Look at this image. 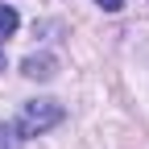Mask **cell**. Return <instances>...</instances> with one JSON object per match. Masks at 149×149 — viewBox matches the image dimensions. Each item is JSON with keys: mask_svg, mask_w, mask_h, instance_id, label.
Here are the masks:
<instances>
[{"mask_svg": "<svg viewBox=\"0 0 149 149\" xmlns=\"http://www.w3.org/2000/svg\"><path fill=\"white\" fill-rule=\"evenodd\" d=\"M62 104L58 100H29L25 108H21V116H17V133L21 137H42L46 128H54V124H62Z\"/></svg>", "mask_w": 149, "mask_h": 149, "instance_id": "obj_1", "label": "cell"}, {"mask_svg": "<svg viewBox=\"0 0 149 149\" xmlns=\"http://www.w3.org/2000/svg\"><path fill=\"white\" fill-rule=\"evenodd\" d=\"M21 70L29 74V79H54L58 62H54V54H33V58H25V62H21Z\"/></svg>", "mask_w": 149, "mask_h": 149, "instance_id": "obj_2", "label": "cell"}, {"mask_svg": "<svg viewBox=\"0 0 149 149\" xmlns=\"http://www.w3.org/2000/svg\"><path fill=\"white\" fill-rule=\"evenodd\" d=\"M17 25H21L17 8H13V4H0V42H4V37H13V33H17Z\"/></svg>", "mask_w": 149, "mask_h": 149, "instance_id": "obj_3", "label": "cell"}, {"mask_svg": "<svg viewBox=\"0 0 149 149\" xmlns=\"http://www.w3.org/2000/svg\"><path fill=\"white\" fill-rule=\"evenodd\" d=\"M21 133H17V124H4L0 120V149H21Z\"/></svg>", "mask_w": 149, "mask_h": 149, "instance_id": "obj_4", "label": "cell"}, {"mask_svg": "<svg viewBox=\"0 0 149 149\" xmlns=\"http://www.w3.org/2000/svg\"><path fill=\"white\" fill-rule=\"evenodd\" d=\"M95 4H100L104 13H120V8H124V0H95Z\"/></svg>", "mask_w": 149, "mask_h": 149, "instance_id": "obj_5", "label": "cell"}, {"mask_svg": "<svg viewBox=\"0 0 149 149\" xmlns=\"http://www.w3.org/2000/svg\"><path fill=\"white\" fill-rule=\"evenodd\" d=\"M0 70H4V46H0Z\"/></svg>", "mask_w": 149, "mask_h": 149, "instance_id": "obj_6", "label": "cell"}]
</instances>
